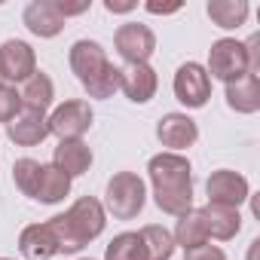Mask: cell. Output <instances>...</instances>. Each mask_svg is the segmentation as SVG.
Returning a JSON list of instances; mask_svg holds the SVG:
<instances>
[{
    "label": "cell",
    "mask_w": 260,
    "mask_h": 260,
    "mask_svg": "<svg viewBox=\"0 0 260 260\" xmlns=\"http://www.w3.org/2000/svg\"><path fill=\"white\" fill-rule=\"evenodd\" d=\"M150 187H153V202L159 211L181 217L184 211L193 208V166L184 153H156L147 162Z\"/></svg>",
    "instance_id": "cell-1"
},
{
    "label": "cell",
    "mask_w": 260,
    "mask_h": 260,
    "mask_svg": "<svg viewBox=\"0 0 260 260\" xmlns=\"http://www.w3.org/2000/svg\"><path fill=\"white\" fill-rule=\"evenodd\" d=\"M49 226L58 239V254H77L104 233L107 211L95 196H80L64 214L49 217Z\"/></svg>",
    "instance_id": "cell-2"
},
{
    "label": "cell",
    "mask_w": 260,
    "mask_h": 260,
    "mask_svg": "<svg viewBox=\"0 0 260 260\" xmlns=\"http://www.w3.org/2000/svg\"><path fill=\"white\" fill-rule=\"evenodd\" d=\"M68 64L89 98L107 101L119 92V68L107 58V49L98 40H77L68 52Z\"/></svg>",
    "instance_id": "cell-3"
},
{
    "label": "cell",
    "mask_w": 260,
    "mask_h": 260,
    "mask_svg": "<svg viewBox=\"0 0 260 260\" xmlns=\"http://www.w3.org/2000/svg\"><path fill=\"white\" fill-rule=\"evenodd\" d=\"M147 202V187L135 172H116L104 190V211L116 220H135Z\"/></svg>",
    "instance_id": "cell-4"
},
{
    "label": "cell",
    "mask_w": 260,
    "mask_h": 260,
    "mask_svg": "<svg viewBox=\"0 0 260 260\" xmlns=\"http://www.w3.org/2000/svg\"><path fill=\"white\" fill-rule=\"evenodd\" d=\"M205 71H208L211 80H220L223 86L242 80L245 74H251L245 43L236 40V37H220V40H214L211 49H208V68H205Z\"/></svg>",
    "instance_id": "cell-5"
},
{
    "label": "cell",
    "mask_w": 260,
    "mask_h": 260,
    "mask_svg": "<svg viewBox=\"0 0 260 260\" xmlns=\"http://www.w3.org/2000/svg\"><path fill=\"white\" fill-rule=\"evenodd\" d=\"M46 119H49V135H55L58 141H83V135L92 128L95 113H92L89 101L71 98V101L58 104Z\"/></svg>",
    "instance_id": "cell-6"
},
{
    "label": "cell",
    "mask_w": 260,
    "mask_h": 260,
    "mask_svg": "<svg viewBox=\"0 0 260 260\" xmlns=\"http://www.w3.org/2000/svg\"><path fill=\"white\" fill-rule=\"evenodd\" d=\"M172 89H175V98H178L187 110H199V107H205L208 98H211V77H208L205 64H199V61H184V64L175 71Z\"/></svg>",
    "instance_id": "cell-7"
},
{
    "label": "cell",
    "mask_w": 260,
    "mask_h": 260,
    "mask_svg": "<svg viewBox=\"0 0 260 260\" xmlns=\"http://www.w3.org/2000/svg\"><path fill=\"white\" fill-rule=\"evenodd\" d=\"M113 46L125 64H147L150 55L156 52V34L150 25L141 22H125L113 34Z\"/></svg>",
    "instance_id": "cell-8"
},
{
    "label": "cell",
    "mask_w": 260,
    "mask_h": 260,
    "mask_svg": "<svg viewBox=\"0 0 260 260\" xmlns=\"http://www.w3.org/2000/svg\"><path fill=\"white\" fill-rule=\"evenodd\" d=\"M205 193L211 205H226V208H239L251 199V184L245 175L233 172V169H217L208 175L205 181Z\"/></svg>",
    "instance_id": "cell-9"
},
{
    "label": "cell",
    "mask_w": 260,
    "mask_h": 260,
    "mask_svg": "<svg viewBox=\"0 0 260 260\" xmlns=\"http://www.w3.org/2000/svg\"><path fill=\"white\" fill-rule=\"evenodd\" d=\"M37 71V52L25 40H4L0 43V83H25Z\"/></svg>",
    "instance_id": "cell-10"
},
{
    "label": "cell",
    "mask_w": 260,
    "mask_h": 260,
    "mask_svg": "<svg viewBox=\"0 0 260 260\" xmlns=\"http://www.w3.org/2000/svg\"><path fill=\"white\" fill-rule=\"evenodd\" d=\"M156 138H159V144L169 153H181V150H190L199 141V125H196L193 116L175 110V113L159 116V122H156Z\"/></svg>",
    "instance_id": "cell-11"
},
{
    "label": "cell",
    "mask_w": 260,
    "mask_h": 260,
    "mask_svg": "<svg viewBox=\"0 0 260 260\" xmlns=\"http://www.w3.org/2000/svg\"><path fill=\"white\" fill-rule=\"evenodd\" d=\"M7 135L13 144L19 147H37L49 138V119L46 113L40 110H31V107H22L10 122H7Z\"/></svg>",
    "instance_id": "cell-12"
},
{
    "label": "cell",
    "mask_w": 260,
    "mask_h": 260,
    "mask_svg": "<svg viewBox=\"0 0 260 260\" xmlns=\"http://www.w3.org/2000/svg\"><path fill=\"white\" fill-rule=\"evenodd\" d=\"M156 89H159V77L150 68V61L147 64H125V68H119V92L132 104L153 101Z\"/></svg>",
    "instance_id": "cell-13"
},
{
    "label": "cell",
    "mask_w": 260,
    "mask_h": 260,
    "mask_svg": "<svg viewBox=\"0 0 260 260\" xmlns=\"http://www.w3.org/2000/svg\"><path fill=\"white\" fill-rule=\"evenodd\" d=\"M22 22H25V28L34 34V37H40V40H52V37H58L61 31H64V16L58 13V7H55V0H31V4L25 7V13H22Z\"/></svg>",
    "instance_id": "cell-14"
},
{
    "label": "cell",
    "mask_w": 260,
    "mask_h": 260,
    "mask_svg": "<svg viewBox=\"0 0 260 260\" xmlns=\"http://www.w3.org/2000/svg\"><path fill=\"white\" fill-rule=\"evenodd\" d=\"M19 251H22L25 260H52V257H58V239H55L49 220L25 226L22 236H19Z\"/></svg>",
    "instance_id": "cell-15"
},
{
    "label": "cell",
    "mask_w": 260,
    "mask_h": 260,
    "mask_svg": "<svg viewBox=\"0 0 260 260\" xmlns=\"http://www.w3.org/2000/svg\"><path fill=\"white\" fill-rule=\"evenodd\" d=\"M92 147L86 141H58V147L52 150V166L61 169L71 181L86 175L92 169Z\"/></svg>",
    "instance_id": "cell-16"
},
{
    "label": "cell",
    "mask_w": 260,
    "mask_h": 260,
    "mask_svg": "<svg viewBox=\"0 0 260 260\" xmlns=\"http://www.w3.org/2000/svg\"><path fill=\"white\" fill-rule=\"evenodd\" d=\"M202 211V223H205V233L208 239H217V242H230L239 236L242 230V214L239 208H226V205H205L199 208Z\"/></svg>",
    "instance_id": "cell-17"
},
{
    "label": "cell",
    "mask_w": 260,
    "mask_h": 260,
    "mask_svg": "<svg viewBox=\"0 0 260 260\" xmlns=\"http://www.w3.org/2000/svg\"><path fill=\"white\" fill-rule=\"evenodd\" d=\"M64 196H71V178L61 169H55L52 162H43L40 166V181H37V190H34V202L58 205V202H64Z\"/></svg>",
    "instance_id": "cell-18"
},
{
    "label": "cell",
    "mask_w": 260,
    "mask_h": 260,
    "mask_svg": "<svg viewBox=\"0 0 260 260\" xmlns=\"http://www.w3.org/2000/svg\"><path fill=\"white\" fill-rule=\"evenodd\" d=\"M19 98H22V107H31V110L46 113V110L52 107V101H55V83H52V77L43 74V71H34V74L22 83Z\"/></svg>",
    "instance_id": "cell-19"
},
{
    "label": "cell",
    "mask_w": 260,
    "mask_h": 260,
    "mask_svg": "<svg viewBox=\"0 0 260 260\" xmlns=\"http://www.w3.org/2000/svg\"><path fill=\"white\" fill-rule=\"evenodd\" d=\"M226 104L236 113H257L260 110V77L245 74L236 83H226Z\"/></svg>",
    "instance_id": "cell-20"
},
{
    "label": "cell",
    "mask_w": 260,
    "mask_h": 260,
    "mask_svg": "<svg viewBox=\"0 0 260 260\" xmlns=\"http://www.w3.org/2000/svg\"><path fill=\"white\" fill-rule=\"evenodd\" d=\"M208 19L220 28V31H236L248 22V0H211V4L205 7Z\"/></svg>",
    "instance_id": "cell-21"
},
{
    "label": "cell",
    "mask_w": 260,
    "mask_h": 260,
    "mask_svg": "<svg viewBox=\"0 0 260 260\" xmlns=\"http://www.w3.org/2000/svg\"><path fill=\"white\" fill-rule=\"evenodd\" d=\"M175 245H181L184 251L196 248V245H205L208 242V233H205V223H202V211L199 208H190L178 217L175 223V233H172Z\"/></svg>",
    "instance_id": "cell-22"
},
{
    "label": "cell",
    "mask_w": 260,
    "mask_h": 260,
    "mask_svg": "<svg viewBox=\"0 0 260 260\" xmlns=\"http://www.w3.org/2000/svg\"><path fill=\"white\" fill-rule=\"evenodd\" d=\"M141 242H144V251H147V260H172L175 254V239L166 226L159 223H147L144 230H138Z\"/></svg>",
    "instance_id": "cell-23"
},
{
    "label": "cell",
    "mask_w": 260,
    "mask_h": 260,
    "mask_svg": "<svg viewBox=\"0 0 260 260\" xmlns=\"http://www.w3.org/2000/svg\"><path fill=\"white\" fill-rule=\"evenodd\" d=\"M104 260H147V251H144V242L138 233H119L110 239L107 251H104Z\"/></svg>",
    "instance_id": "cell-24"
},
{
    "label": "cell",
    "mask_w": 260,
    "mask_h": 260,
    "mask_svg": "<svg viewBox=\"0 0 260 260\" xmlns=\"http://www.w3.org/2000/svg\"><path fill=\"white\" fill-rule=\"evenodd\" d=\"M40 166H43V162H37V159H31V156H22V159H16V166H13V181H16L19 193L28 196V199H34V190H37V181H40Z\"/></svg>",
    "instance_id": "cell-25"
},
{
    "label": "cell",
    "mask_w": 260,
    "mask_h": 260,
    "mask_svg": "<svg viewBox=\"0 0 260 260\" xmlns=\"http://www.w3.org/2000/svg\"><path fill=\"white\" fill-rule=\"evenodd\" d=\"M19 110H22V98H19L16 86L0 83V122H10Z\"/></svg>",
    "instance_id": "cell-26"
},
{
    "label": "cell",
    "mask_w": 260,
    "mask_h": 260,
    "mask_svg": "<svg viewBox=\"0 0 260 260\" xmlns=\"http://www.w3.org/2000/svg\"><path fill=\"white\" fill-rule=\"evenodd\" d=\"M184 260H226V254H223V248L205 242V245H196V248L184 251Z\"/></svg>",
    "instance_id": "cell-27"
},
{
    "label": "cell",
    "mask_w": 260,
    "mask_h": 260,
    "mask_svg": "<svg viewBox=\"0 0 260 260\" xmlns=\"http://www.w3.org/2000/svg\"><path fill=\"white\" fill-rule=\"evenodd\" d=\"M55 7H58V13H61L64 22H68L71 16H83V13H89V10H92V0H80V4H64V0H55Z\"/></svg>",
    "instance_id": "cell-28"
},
{
    "label": "cell",
    "mask_w": 260,
    "mask_h": 260,
    "mask_svg": "<svg viewBox=\"0 0 260 260\" xmlns=\"http://www.w3.org/2000/svg\"><path fill=\"white\" fill-rule=\"evenodd\" d=\"M138 4L135 0H125V4H119V0H104V10L107 13H132Z\"/></svg>",
    "instance_id": "cell-29"
},
{
    "label": "cell",
    "mask_w": 260,
    "mask_h": 260,
    "mask_svg": "<svg viewBox=\"0 0 260 260\" xmlns=\"http://www.w3.org/2000/svg\"><path fill=\"white\" fill-rule=\"evenodd\" d=\"M144 10H147V13H153V16H172V13H178V10H181V4H172V7H159V4H147Z\"/></svg>",
    "instance_id": "cell-30"
},
{
    "label": "cell",
    "mask_w": 260,
    "mask_h": 260,
    "mask_svg": "<svg viewBox=\"0 0 260 260\" xmlns=\"http://www.w3.org/2000/svg\"><path fill=\"white\" fill-rule=\"evenodd\" d=\"M257 248H260V239H251V248H248V260H257Z\"/></svg>",
    "instance_id": "cell-31"
},
{
    "label": "cell",
    "mask_w": 260,
    "mask_h": 260,
    "mask_svg": "<svg viewBox=\"0 0 260 260\" xmlns=\"http://www.w3.org/2000/svg\"><path fill=\"white\" fill-rule=\"evenodd\" d=\"M0 260H13V257H0Z\"/></svg>",
    "instance_id": "cell-32"
},
{
    "label": "cell",
    "mask_w": 260,
    "mask_h": 260,
    "mask_svg": "<svg viewBox=\"0 0 260 260\" xmlns=\"http://www.w3.org/2000/svg\"><path fill=\"white\" fill-rule=\"evenodd\" d=\"M80 260H92V257H80Z\"/></svg>",
    "instance_id": "cell-33"
}]
</instances>
